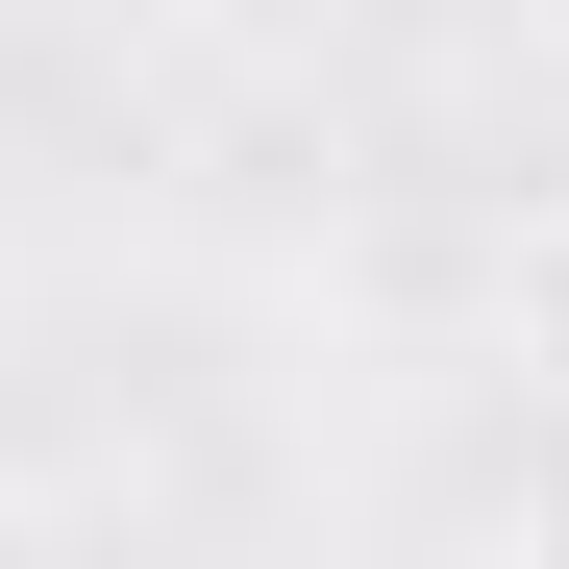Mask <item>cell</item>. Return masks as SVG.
<instances>
[{"mask_svg": "<svg viewBox=\"0 0 569 569\" xmlns=\"http://www.w3.org/2000/svg\"><path fill=\"white\" fill-rule=\"evenodd\" d=\"M520 397H545V421H569V223H545V248H520Z\"/></svg>", "mask_w": 569, "mask_h": 569, "instance_id": "obj_1", "label": "cell"}, {"mask_svg": "<svg viewBox=\"0 0 569 569\" xmlns=\"http://www.w3.org/2000/svg\"><path fill=\"white\" fill-rule=\"evenodd\" d=\"M545 26H569V0H545Z\"/></svg>", "mask_w": 569, "mask_h": 569, "instance_id": "obj_4", "label": "cell"}, {"mask_svg": "<svg viewBox=\"0 0 569 569\" xmlns=\"http://www.w3.org/2000/svg\"><path fill=\"white\" fill-rule=\"evenodd\" d=\"M26 545H50V496H26V470H0V569H26Z\"/></svg>", "mask_w": 569, "mask_h": 569, "instance_id": "obj_3", "label": "cell"}, {"mask_svg": "<svg viewBox=\"0 0 569 569\" xmlns=\"http://www.w3.org/2000/svg\"><path fill=\"white\" fill-rule=\"evenodd\" d=\"M520 520H545V545H569V421H545V470H520Z\"/></svg>", "mask_w": 569, "mask_h": 569, "instance_id": "obj_2", "label": "cell"}]
</instances>
